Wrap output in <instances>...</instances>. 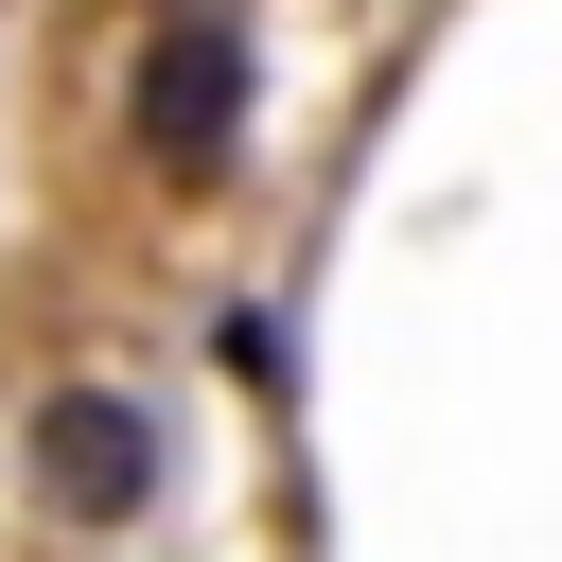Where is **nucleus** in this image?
I'll return each mask as SVG.
<instances>
[{"label": "nucleus", "mask_w": 562, "mask_h": 562, "mask_svg": "<svg viewBox=\"0 0 562 562\" xmlns=\"http://www.w3.org/2000/svg\"><path fill=\"white\" fill-rule=\"evenodd\" d=\"M123 140H140L158 193H211V176L246 158V0H176V18L140 35V70H123Z\"/></svg>", "instance_id": "f257e3e1"}, {"label": "nucleus", "mask_w": 562, "mask_h": 562, "mask_svg": "<svg viewBox=\"0 0 562 562\" xmlns=\"http://www.w3.org/2000/svg\"><path fill=\"white\" fill-rule=\"evenodd\" d=\"M35 492H53V527H140L158 509V422L123 386H53L35 404Z\"/></svg>", "instance_id": "f03ea898"}]
</instances>
